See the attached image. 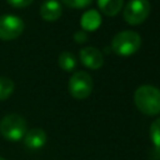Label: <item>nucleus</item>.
<instances>
[{
	"label": "nucleus",
	"instance_id": "15",
	"mask_svg": "<svg viewBox=\"0 0 160 160\" xmlns=\"http://www.w3.org/2000/svg\"><path fill=\"white\" fill-rule=\"evenodd\" d=\"M66 6L72 9H84L91 4L92 0H61Z\"/></svg>",
	"mask_w": 160,
	"mask_h": 160
},
{
	"label": "nucleus",
	"instance_id": "10",
	"mask_svg": "<svg viewBox=\"0 0 160 160\" xmlns=\"http://www.w3.org/2000/svg\"><path fill=\"white\" fill-rule=\"evenodd\" d=\"M101 24V16L100 14L91 9V10H88L80 19V25L84 30L86 31H94L96 30Z\"/></svg>",
	"mask_w": 160,
	"mask_h": 160
},
{
	"label": "nucleus",
	"instance_id": "3",
	"mask_svg": "<svg viewBox=\"0 0 160 160\" xmlns=\"http://www.w3.org/2000/svg\"><path fill=\"white\" fill-rule=\"evenodd\" d=\"M140 45H141L140 35L131 30H124L118 32L111 41L112 51L120 56H130L135 54L139 50Z\"/></svg>",
	"mask_w": 160,
	"mask_h": 160
},
{
	"label": "nucleus",
	"instance_id": "4",
	"mask_svg": "<svg viewBox=\"0 0 160 160\" xmlns=\"http://www.w3.org/2000/svg\"><path fill=\"white\" fill-rule=\"evenodd\" d=\"M68 89L74 99H86L92 91V79L90 74L85 71H76L69 79Z\"/></svg>",
	"mask_w": 160,
	"mask_h": 160
},
{
	"label": "nucleus",
	"instance_id": "12",
	"mask_svg": "<svg viewBox=\"0 0 160 160\" xmlns=\"http://www.w3.org/2000/svg\"><path fill=\"white\" fill-rule=\"evenodd\" d=\"M58 64L64 71H72L76 68V59L70 51H62L58 58Z\"/></svg>",
	"mask_w": 160,
	"mask_h": 160
},
{
	"label": "nucleus",
	"instance_id": "7",
	"mask_svg": "<svg viewBox=\"0 0 160 160\" xmlns=\"http://www.w3.org/2000/svg\"><path fill=\"white\" fill-rule=\"evenodd\" d=\"M80 61L82 62L84 66L91 69V70H98L104 64V58L100 50H98L94 46H86L80 50Z\"/></svg>",
	"mask_w": 160,
	"mask_h": 160
},
{
	"label": "nucleus",
	"instance_id": "5",
	"mask_svg": "<svg viewBox=\"0 0 160 160\" xmlns=\"http://www.w3.org/2000/svg\"><path fill=\"white\" fill-rule=\"evenodd\" d=\"M25 29L24 21L12 14L0 15V40L10 41L19 38Z\"/></svg>",
	"mask_w": 160,
	"mask_h": 160
},
{
	"label": "nucleus",
	"instance_id": "13",
	"mask_svg": "<svg viewBox=\"0 0 160 160\" xmlns=\"http://www.w3.org/2000/svg\"><path fill=\"white\" fill-rule=\"evenodd\" d=\"M15 90L14 81L8 76H0V101L6 100Z\"/></svg>",
	"mask_w": 160,
	"mask_h": 160
},
{
	"label": "nucleus",
	"instance_id": "18",
	"mask_svg": "<svg viewBox=\"0 0 160 160\" xmlns=\"http://www.w3.org/2000/svg\"><path fill=\"white\" fill-rule=\"evenodd\" d=\"M0 160H6V159H5V158H1V156H0Z\"/></svg>",
	"mask_w": 160,
	"mask_h": 160
},
{
	"label": "nucleus",
	"instance_id": "16",
	"mask_svg": "<svg viewBox=\"0 0 160 160\" xmlns=\"http://www.w3.org/2000/svg\"><path fill=\"white\" fill-rule=\"evenodd\" d=\"M9 5H11L12 8H18V9H21V8H26L29 6L34 0H6Z\"/></svg>",
	"mask_w": 160,
	"mask_h": 160
},
{
	"label": "nucleus",
	"instance_id": "11",
	"mask_svg": "<svg viewBox=\"0 0 160 160\" xmlns=\"http://www.w3.org/2000/svg\"><path fill=\"white\" fill-rule=\"evenodd\" d=\"M124 0H98L100 11L108 16H115L122 8Z\"/></svg>",
	"mask_w": 160,
	"mask_h": 160
},
{
	"label": "nucleus",
	"instance_id": "1",
	"mask_svg": "<svg viewBox=\"0 0 160 160\" xmlns=\"http://www.w3.org/2000/svg\"><path fill=\"white\" fill-rule=\"evenodd\" d=\"M136 108L145 115L160 114V90L151 85H141L135 90Z\"/></svg>",
	"mask_w": 160,
	"mask_h": 160
},
{
	"label": "nucleus",
	"instance_id": "8",
	"mask_svg": "<svg viewBox=\"0 0 160 160\" xmlns=\"http://www.w3.org/2000/svg\"><path fill=\"white\" fill-rule=\"evenodd\" d=\"M48 136L46 132L40 128H34L30 130H26L22 141L24 145L30 150H39L46 144Z\"/></svg>",
	"mask_w": 160,
	"mask_h": 160
},
{
	"label": "nucleus",
	"instance_id": "17",
	"mask_svg": "<svg viewBox=\"0 0 160 160\" xmlns=\"http://www.w3.org/2000/svg\"><path fill=\"white\" fill-rule=\"evenodd\" d=\"M74 40H75V42H78V44H84V42L88 40V35H86L85 31H76V32L74 34Z\"/></svg>",
	"mask_w": 160,
	"mask_h": 160
},
{
	"label": "nucleus",
	"instance_id": "6",
	"mask_svg": "<svg viewBox=\"0 0 160 160\" xmlns=\"http://www.w3.org/2000/svg\"><path fill=\"white\" fill-rule=\"evenodd\" d=\"M150 12V2L148 0H130L124 9V19L130 25L144 22Z\"/></svg>",
	"mask_w": 160,
	"mask_h": 160
},
{
	"label": "nucleus",
	"instance_id": "14",
	"mask_svg": "<svg viewBox=\"0 0 160 160\" xmlns=\"http://www.w3.org/2000/svg\"><path fill=\"white\" fill-rule=\"evenodd\" d=\"M150 138L156 148L160 149V118L155 119L150 125Z\"/></svg>",
	"mask_w": 160,
	"mask_h": 160
},
{
	"label": "nucleus",
	"instance_id": "9",
	"mask_svg": "<svg viewBox=\"0 0 160 160\" xmlns=\"http://www.w3.org/2000/svg\"><path fill=\"white\" fill-rule=\"evenodd\" d=\"M62 9L58 0H46L40 8V16L45 21H55L61 16Z\"/></svg>",
	"mask_w": 160,
	"mask_h": 160
},
{
	"label": "nucleus",
	"instance_id": "2",
	"mask_svg": "<svg viewBox=\"0 0 160 160\" xmlns=\"http://www.w3.org/2000/svg\"><path fill=\"white\" fill-rule=\"evenodd\" d=\"M28 130L26 121L20 114H8L0 120V135L8 141H20L22 140Z\"/></svg>",
	"mask_w": 160,
	"mask_h": 160
}]
</instances>
